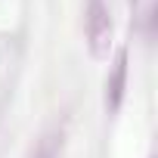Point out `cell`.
I'll return each mask as SVG.
<instances>
[{"label":"cell","mask_w":158,"mask_h":158,"mask_svg":"<svg viewBox=\"0 0 158 158\" xmlns=\"http://www.w3.org/2000/svg\"><path fill=\"white\" fill-rule=\"evenodd\" d=\"M133 3H136V0H133Z\"/></svg>","instance_id":"277c9868"},{"label":"cell","mask_w":158,"mask_h":158,"mask_svg":"<svg viewBox=\"0 0 158 158\" xmlns=\"http://www.w3.org/2000/svg\"><path fill=\"white\" fill-rule=\"evenodd\" d=\"M124 93H127V50H118V56L112 62V71H109V81H106V109H109V115H115L121 109Z\"/></svg>","instance_id":"7a4b0ae2"},{"label":"cell","mask_w":158,"mask_h":158,"mask_svg":"<svg viewBox=\"0 0 158 158\" xmlns=\"http://www.w3.org/2000/svg\"><path fill=\"white\" fill-rule=\"evenodd\" d=\"M84 31H87L90 59L93 62H106L109 53H112V44H115V22H112V13H109V6L102 3V0H90L87 3Z\"/></svg>","instance_id":"6da1fadb"},{"label":"cell","mask_w":158,"mask_h":158,"mask_svg":"<svg viewBox=\"0 0 158 158\" xmlns=\"http://www.w3.org/2000/svg\"><path fill=\"white\" fill-rule=\"evenodd\" d=\"M59 149H62V130H50L37 139L31 158H59Z\"/></svg>","instance_id":"3957f363"}]
</instances>
